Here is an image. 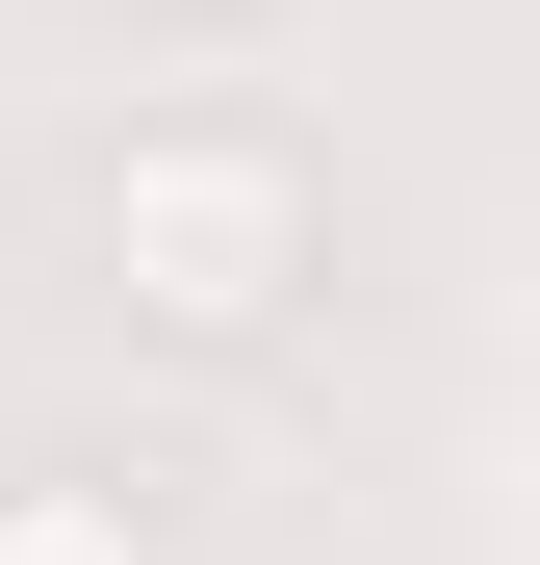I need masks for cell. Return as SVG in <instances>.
<instances>
[{"label":"cell","mask_w":540,"mask_h":565,"mask_svg":"<svg viewBox=\"0 0 540 565\" xmlns=\"http://www.w3.org/2000/svg\"><path fill=\"white\" fill-rule=\"evenodd\" d=\"M0 565H155V514L104 462H27V489H0Z\"/></svg>","instance_id":"7a4b0ae2"},{"label":"cell","mask_w":540,"mask_h":565,"mask_svg":"<svg viewBox=\"0 0 540 565\" xmlns=\"http://www.w3.org/2000/svg\"><path fill=\"white\" fill-rule=\"evenodd\" d=\"M77 232H104L129 334H180V360H284L309 282H335V180H309V129H257V104H155V129H104Z\"/></svg>","instance_id":"6da1fadb"}]
</instances>
